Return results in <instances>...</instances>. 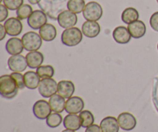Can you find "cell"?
Instances as JSON below:
<instances>
[{"label":"cell","instance_id":"obj_10","mask_svg":"<svg viewBox=\"0 0 158 132\" xmlns=\"http://www.w3.org/2000/svg\"><path fill=\"white\" fill-rule=\"evenodd\" d=\"M119 125L123 131H132L137 126V119L129 112H123L117 117Z\"/></svg>","mask_w":158,"mask_h":132},{"label":"cell","instance_id":"obj_35","mask_svg":"<svg viewBox=\"0 0 158 132\" xmlns=\"http://www.w3.org/2000/svg\"><path fill=\"white\" fill-rule=\"evenodd\" d=\"M7 32H6V29L5 28L4 25L0 24V40H3L6 37Z\"/></svg>","mask_w":158,"mask_h":132},{"label":"cell","instance_id":"obj_26","mask_svg":"<svg viewBox=\"0 0 158 132\" xmlns=\"http://www.w3.org/2000/svg\"><path fill=\"white\" fill-rule=\"evenodd\" d=\"M79 116H80V120H81V124L83 128H86L94 124L95 118H94V114H93L91 111H87V110L83 111L82 112L80 113V115Z\"/></svg>","mask_w":158,"mask_h":132},{"label":"cell","instance_id":"obj_4","mask_svg":"<svg viewBox=\"0 0 158 132\" xmlns=\"http://www.w3.org/2000/svg\"><path fill=\"white\" fill-rule=\"evenodd\" d=\"M103 8L97 2L86 3L83 11V15L87 21H98L103 15Z\"/></svg>","mask_w":158,"mask_h":132},{"label":"cell","instance_id":"obj_27","mask_svg":"<svg viewBox=\"0 0 158 132\" xmlns=\"http://www.w3.org/2000/svg\"><path fill=\"white\" fill-rule=\"evenodd\" d=\"M46 120L47 126L51 128H57L61 125L62 122H63V119L61 114L55 112L51 113Z\"/></svg>","mask_w":158,"mask_h":132},{"label":"cell","instance_id":"obj_28","mask_svg":"<svg viewBox=\"0 0 158 132\" xmlns=\"http://www.w3.org/2000/svg\"><path fill=\"white\" fill-rule=\"evenodd\" d=\"M36 73L41 79L52 78L55 74V70L51 65H44L37 68Z\"/></svg>","mask_w":158,"mask_h":132},{"label":"cell","instance_id":"obj_21","mask_svg":"<svg viewBox=\"0 0 158 132\" xmlns=\"http://www.w3.org/2000/svg\"><path fill=\"white\" fill-rule=\"evenodd\" d=\"M49 104L50 105V108L52 111L55 113L63 112L66 108V100L64 97L60 96V94H54L52 97H49Z\"/></svg>","mask_w":158,"mask_h":132},{"label":"cell","instance_id":"obj_8","mask_svg":"<svg viewBox=\"0 0 158 132\" xmlns=\"http://www.w3.org/2000/svg\"><path fill=\"white\" fill-rule=\"evenodd\" d=\"M8 66L12 72H23L28 66L26 57L20 54L11 56L8 60Z\"/></svg>","mask_w":158,"mask_h":132},{"label":"cell","instance_id":"obj_11","mask_svg":"<svg viewBox=\"0 0 158 132\" xmlns=\"http://www.w3.org/2000/svg\"><path fill=\"white\" fill-rule=\"evenodd\" d=\"M4 26L7 34L10 36H19L23 31V23L21 20L15 17H11L5 21Z\"/></svg>","mask_w":158,"mask_h":132},{"label":"cell","instance_id":"obj_7","mask_svg":"<svg viewBox=\"0 0 158 132\" xmlns=\"http://www.w3.org/2000/svg\"><path fill=\"white\" fill-rule=\"evenodd\" d=\"M32 112L35 117L40 120L46 119L52 112L49 101L45 100H37L32 107Z\"/></svg>","mask_w":158,"mask_h":132},{"label":"cell","instance_id":"obj_37","mask_svg":"<svg viewBox=\"0 0 158 132\" xmlns=\"http://www.w3.org/2000/svg\"><path fill=\"white\" fill-rule=\"evenodd\" d=\"M62 132H76L75 131H72V130H69V129H66V130H63Z\"/></svg>","mask_w":158,"mask_h":132},{"label":"cell","instance_id":"obj_15","mask_svg":"<svg viewBox=\"0 0 158 132\" xmlns=\"http://www.w3.org/2000/svg\"><path fill=\"white\" fill-rule=\"evenodd\" d=\"M100 26L97 21H87L86 20L82 26L83 34L87 38H95L100 34Z\"/></svg>","mask_w":158,"mask_h":132},{"label":"cell","instance_id":"obj_2","mask_svg":"<svg viewBox=\"0 0 158 132\" xmlns=\"http://www.w3.org/2000/svg\"><path fill=\"white\" fill-rule=\"evenodd\" d=\"M83 32L77 27L66 29L61 35V42L66 46H76L83 40Z\"/></svg>","mask_w":158,"mask_h":132},{"label":"cell","instance_id":"obj_9","mask_svg":"<svg viewBox=\"0 0 158 132\" xmlns=\"http://www.w3.org/2000/svg\"><path fill=\"white\" fill-rule=\"evenodd\" d=\"M29 27L33 29H40L47 23V16L46 13L41 10H35L32 12L27 20Z\"/></svg>","mask_w":158,"mask_h":132},{"label":"cell","instance_id":"obj_23","mask_svg":"<svg viewBox=\"0 0 158 132\" xmlns=\"http://www.w3.org/2000/svg\"><path fill=\"white\" fill-rule=\"evenodd\" d=\"M40 77L36 72L34 71H27L24 74V81L26 87L29 90H35L39 87L40 81Z\"/></svg>","mask_w":158,"mask_h":132},{"label":"cell","instance_id":"obj_12","mask_svg":"<svg viewBox=\"0 0 158 132\" xmlns=\"http://www.w3.org/2000/svg\"><path fill=\"white\" fill-rule=\"evenodd\" d=\"M83 108H84V101L80 97H77V96L71 97L66 101L65 111L68 114H80L83 111Z\"/></svg>","mask_w":158,"mask_h":132},{"label":"cell","instance_id":"obj_31","mask_svg":"<svg viewBox=\"0 0 158 132\" xmlns=\"http://www.w3.org/2000/svg\"><path fill=\"white\" fill-rule=\"evenodd\" d=\"M10 75L12 76L13 80H15L19 89L23 90V88H25L26 85H25L24 81V75H23L21 73L18 72H12Z\"/></svg>","mask_w":158,"mask_h":132},{"label":"cell","instance_id":"obj_39","mask_svg":"<svg viewBox=\"0 0 158 132\" xmlns=\"http://www.w3.org/2000/svg\"><path fill=\"white\" fill-rule=\"evenodd\" d=\"M157 3H158V0H157Z\"/></svg>","mask_w":158,"mask_h":132},{"label":"cell","instance_id":"obj_38","mask_svg":"<svg viewBox=\"0 0 158 132\" xmlns=\"http://www.w3.org/2000/svg\"><path fill=\"white\" fill-rule=\"evenodd\" d=\"M157 49H158V43H157Z\"/></svg>","mask_w":158,"mask_h":132},{"label":"cell","instance_id":"obj_18","mask_svg":"<svg viewBox=\"0 0 158 132\" xmlns=\"http://www.w3.org/2000/svg\"><path fill=\"white\" fill-rule=\"evenodd\" d=\"M28 66L30 69H37L42 66L44 61V56L41 52L39 51H32L29 52L26 56Z\"/></svg>","mask_w":158,"mask_h":132},{"label":"cell","instance_id":"obj_6","mask_svg":"<svg viewBox=\"0 0 158 132\" xmlns=\"http://www.w3.org/2000/svg\"><path fill=\"white\" fill-rule=\"evenodd\" d=\"M77 15L69 10H64L60 12L57 17L59 25L63 29H69L74 27L77 23Z\"/></svg>","mask_w":158,"mask_h":132},{"label":"cell","instance_id":"obj_17","mask_svg":"<svg viewBox=\"0 0 158 132\" xmlns=\"http://www.w3.org/2000/svg\"><path fill=\"white\" fill-rule=\"evenodd\" d=\"M74 92H75V85L70 80H61L58 83L57 93L65 99H69L73 97Z\"/></svg>","mask_w":158,"mask_h":132},{"label":"cell","instance_id":"obj_1","mask_svg":"<svg viewBox=\"0 0 158 132\" xmlns=\"http://www.w3.org/2000/svg\"><path fill=\"white\" fill-rule=\"evenodd\" d=\"M19 88L11 75H2L0 77V94L6 99L14 98L18 94Z\"/></svg>","mask_w":158,"mask_h":132},{"label":"cell","instance_id":"obj_19","mask_svg":"<svg viewBox=\"0 0 158 132\" xmlns=\"http://www.w3.org/2000/svg\"><path fill=\"white\" fill-rule=\"evenodd\" d=\"M102 132H119L120 125L116 117L108 116L101 121L100 125Z\"/></svg>","mask_w":158,"mask_h":132},{"label":"cell","instance_id":"obj_33","mask_svg":"<svg viewBox=\"0 0 158 132\" xmlns=\"http://www.w3.org/2000/svg\"><path fill=\"white\" fill-rule=\"evenodd\" d=\"M8 15H9V12L8 9L6 7L4 4L0 5V22H4L6 20Z\"/></svg>","mask_w":158,"mask_h":132},{"label":"cell","instance_id":"obj_20","mask_svg":"<svg viewBox=\"0 0 158 132\" xmlns=\"http://www.w3.org/2000/svg\"><path fill=\"white\" fill-rule=\"evenodd\" d=\"M63 126L66 129L78 131L82 127L80 116L74 114H68L63 119Z\"/></svg>","mask_w":158,"mask_h":132},{"label":"cell","instance_id":"obj_25","mask_svg":"<svg viewBox=\"0 0 158 132\" xmlns=\"http://www.w3.org/2000/svg\"><path fill=\"white\" fill-rule=\"evenodd\" d=\"M85 6H86V3L84 0H69L66 5L68 10L76 14L83 12Z\"/></svg>","mask_w":158,"mask_h":132},{"label":"cell","instance_id":"obj_13","mask_svg":"<svg viewBox=\"0 0 158 132\" xmlns=\"http://www.w3.org/2000/svg\"><path fill=\"white\" fill-rule=\"evenodd\" d=\"M6 49L11 56L21 54L24 49L22 39L18 37H12L9 39L6 43Z\"/></svg>","mask_w":158,"mask_h":132},{"label":"cell","instance_id":"obj_29","mask_svg":"<svg viewBox=\"0 0 158 132\" xmlns=\"http://www.w3.org/2000/svg\"><path fill=\"white\" fill-rule=\"evenodd\" d=\"M32 12H33V10H32V8L30 5L23 4L16 10L17 18L19 19L20 20L26 19H28L31 14L32 13Z\"/></svg>","mask_w":158,"mask_h":132},{"label":"cell","instance_id":"obj_32","mask_svg":"<svg viewBox=\"0 0 158 132\" xmlns=\"http://www.w3.org/2000/svg\"><path fill=\"white\" fill-rule=\"evenodd\" d=\"M150 25L154 31L158 32V12L152 14L150 19Z\"/></svg>","mask_w":158,"mask_h":132},{"label":"cell","instance_id":"obj_16","mask_svg":"<svg viewBox=\"0 0 158 132\" xmlns=\"http://www.w3.org/2000/svg\"><path fill=\"white\" fill-rule=\"evenodd\" d=\"M127 29L131 33V36L134 39H140L145 35L147 31L146 25L141 20L131 23L128 25Z\"/></svg>","mask_w":158,"mask_h":132},{"label":"cell","instance_id":"obj_5","mask_svg":"<svg viewBox=\"0 0 158 132\" xmlns=\"http://www.w3.org/2000/svg\"><path fill=\"white\" fill-rule=\"evenodd\" d=\"M58 83L54 79H42L39 85L38 91L40 95L44 98H49L57 93Z\"/></svg>","mask_w":158,"mask_h":132},{"label":"cell","instance_id":"obj_36","mask_svg":"<svg viewBox=\"0 0 158 132\" xmlns=\"http://www.w3.org/2000/svg\"><path fill=\"white\" fill-rule=\"evenodd\" d=\"M29 2L32 5H35V4H38L39 2H40V0H28Z\"/></svg>","mask_w":158,"mask_h":132},{"label":"cell","instance_id":"obj_14","mask_svg":"<svg viewBox=\"0 0 158 132\" xmlns=\"http://www.w3.org/2000/svg\"><path fill=\"white\" fill-rule=\"evenodd\" d=\"M113 38L119 44H127L131 41L132 36L127 28L120 26L114 29L113 32Z\"/></svg>","mask_w":158,"mask_h":132},{"label":"cell","instance_id":"obj_30","mask_svg":"<svg viewBox=\"0 0 158 132\" xmlns=\"http://www.w3.org/2000/svg\"><path fill=\"white\" fill-rule=\"evenodd\" d=\"M24 0H3V4L9 10H17L22 5H23Z\"/></svg>","mask_w":158,"mask_h":132},{"label":"cell","instance_id":"obj_24","mask_svg":"<svg viewBox=\"0 0 158 132\" xmlns=\"http://www.w3.org/2000/svg\"><path fill=\"white\" fill-rule=\"evenodd\" d=\"M139 19V12L135 8L128 7L123 11L121 15V19L126 24L137 21Z\"/></svg>","mask_w":158,"mask_h":132},{"label":"cell","instance_id":"obj_22","mask_svg":"<svg viewBox=\"0 0 158 132\" xmlns=\"http://www.w3.org/2000/svg\"><path fill=\"white\" fill-rule=\"evenodd\" d=\"M39 34L43 40L46 42H51L56 39L57 36V30L55 26L50 23H46V25L40 29Z\"/></svg>","mask_w":158,"mask_h":132},{"label":"cell","instance_id":"obj_34","mask_svg":"<svg viewBox=\"0 0 158 132\" xmlns=\"http://www.w3.org/2000/svg\"><path fill=\"white\" fill-rule=\"evenodd\" d=\"M85 132H102V130L100 126H99L97 125H94V124L91 126L86 128Z\"/></svg>","mask_w":158,"mask_h":132},{"label":"cell","instance_id":"obj_3","mask_svg":"<svg viewBox=\"0 0 158 132\" xmlns=\"http://www.w3.org/2000/svg\"><path fill=\"white\" fill-rule=\"evenodd\" d=\"M24 49L26 51H38L43 45V39L37 32L30 31L25 33L22 37Z\"/></svg>","mask_w":158,"mask_h":132}]
</instances>
